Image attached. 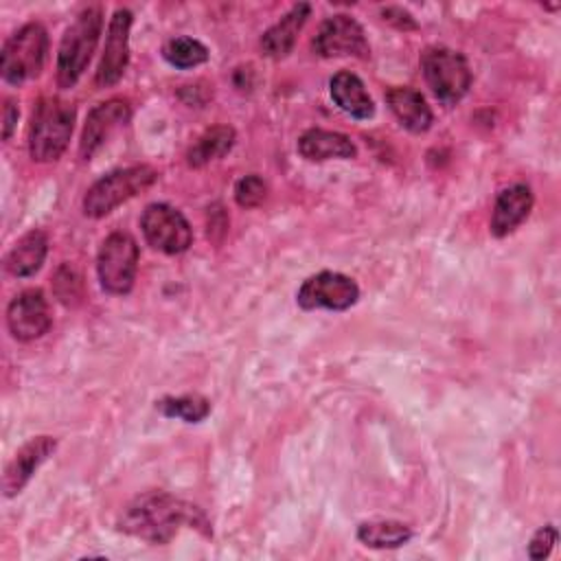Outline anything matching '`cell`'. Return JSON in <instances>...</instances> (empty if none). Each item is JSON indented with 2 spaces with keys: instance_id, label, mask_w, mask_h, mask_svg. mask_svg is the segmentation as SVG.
I'll use <instances>...</instances> for the list:
<instances>
[{
  "instance_id": "obj_9",
  "label": "cell",
  "mask_w": 561,
  "mask_h": 561,
  "mask_svg": "<svg viewBox=\"0 0 561 561\" xmlns=\"http://www.w3.org/2000/svg\"><path fill=\"white\" fill-rule=\"evenodd\" d=\"M359 298V287L353 278L340 274V272H318L313 276H309L298 294H296V302L311 311V309H331V311H344L348 307H353Z\"/></svg>"
},
{
  "instance_id": "obj_12",
  "label": "cell",
  "mask_w": 561,
  "mask_h": 561,
  "mask_svg": "<svg viewBox=\"0 0 561 561\" xmlns=\"http://www.w3.org/2000/svg\"><path fill=\"white\" fill-rule=\"evenodd\" d=\"M129 28H131V11L116 9L107 26L103 55L96 70L99 88H110L118 83L121 77L125 75V68L129 61Z\"/></svg>"
},
{
  "instance_id": "obj_22",
  "label": "cell",
  "mask_w": 561,
  "mask_h": 561,
  "mask_svg": "<svg viewBox=\"0 0 561 561\" xmlns=\"http://www.w3.org/2000/svg\"><path fill=\"white\" fill-rule=\"evenodd\" d=\"M357 539L368 548H399L412 539V528L394 519L364 522L357 528Z\"/></svg>"
},
{
  "instance_id": "obj_23",
  "label": "cell",
  "mask_w": 561,
  "mask_h": 561,
  "mask_svg": "<svg viewBox=\"0 0 561 561\" xmlns=\"http://www.w3.org/2000/svg\"><path fill=\"white\" fill-rule=\"evenodd\" d=\"M160 414L169 419H182L186 423H199L210 412V401L202 394H182V397H164L156 403Z\"/></svg>"
},
{
  "instance_id": "obj_25",
  "label": "cell",
  "mask_w": 561,
  "mask_h": 561,
  "mask_svg": "<svg viewBox=\"0 0 561 561\" xmlns=\"http://www.w3.org/2000/svg\"><path fill=\"white\" fill-rule=\"evenodd\" d=\"M265 195H267V184L256 173L243 175L234 184V199L243 208H256L265 199Z\"/></svg>"
},
{
  "instance_id": "obj_24",
  "label": "cell",
  "mask_w": 561,
  "mask_h": 561,
  "mask_svg": "<svg viewBox=\"0 0 561 561\" xmlns=\"http://www.w3.org/2000/svg\"><path fill=\"white\" fill-rule=\"evenodd\" d=\"M162 57L180 70L195 68L208 59V48L193 37H173L164 44Z\"/></svg>"
},
{
  "instance_id": "obj_17",
  "label": "cell",
  "mask_w": 561,
  "mask_h": 561,
  "mask_svg": "<svg viewBox=\"0 0 561 561\" xmlns=\"http://www.w3.org/2000/svg\"><path fill=\"white\" fill-rule=\"evenodd\" d=\"M329 92L333 103L348 116L357 118V121H366L375 114V103L368 96L364 81L348 72V70H340L331 77L329 81Z\"/></svg>"
},
{
  "instance_id": "obj_19",
  "label": "cell",
  "mask_w": 561,
  "mask_h": 561,
  "mask_svg": "<svg viewBox=\"0 0 561 561\" xmlns=\"http://www.w3.org/2000/svg\"><path fill=\"white\" fill-rule=\"evenodd\" d=\"M298 153L309 162H324L331 158H355L357 149L346 134L316 127L298 138Z\"/></svg>"
},
{
  "instance_id": "obj_27",
  "label": "cell",
  "mask_w": 561,
  "mask_h": 561,
  "mask_svg": "<svg viewBox=\"0 0 561 561\" xmlns=\"http://www.w3.org/2000/svg\"><path fill=\"white\" fill-rule=\"evenodd\" d=\"M383 20H388L390 24H394L397 28H403V31L416 28V22L412 20V15L408 11H403V9H399V7L383 9Z\"/></svg>"
},
{
  "instance_id": "obj_21",
  "label": "cell",
  "mask_w": 561,
  "mask_h": 561,
  "mask_svg": "<svg viewBox=\"0 0 561 561\" xmlns=\"http://www.w3.org/2000/svg\"><path fill=\"white\" fill-rule=\"evenodd\" d=\"M234 145V129L228 125H215L210 129H206L188 149L186 153V162L188 167H204L213 160L224 158Z\"/></svg>"
},
{
  "instance_id": "obj_10",
  "label": "cell",
  "mask_w": 561,
  "mask_h": 561,
  "mask_svg": "<svg viewBox=\"0 0 561 561\" xmlns=\"http://www.w3.org/2000/svg\"><path fill=\"white\" fill-rule=\"evenodd\" d=\"M316 55L320 57H368L370 46L366 42L364 28L359 26L357 20H353L351 15L337 13L327 18L313 42H311Z\"/></svg>"
},
{
  "instance_id": "obj_6",
  "label": "cell",
  "mask_w": 561,
  "mask_h": 561,
  "mask_svg": "<svg viewBox=\"0 0 561 561\" xmlns=\"http://www.w3.org/2000/svg\"><path fill=\"white\" fill-rule=\"evenodd\" d=\"M421 70L432 90V94L445 103H458L471 85V68L462 53L445 48V46H430L421 53Z\"/></svg>"
},
{
  "instance_id": "obj_8",
  "label": "cell",
  "mask_w": 561,
  "mask_h": 561,
  "mask_svg": "<svg viewBox=\"0 0 561 561\" xmlns=\"http://www.w3.org/2000/svg\"><path fill=\"white\" fill-rule=\"evenodd\" d=\"M140 228L147 243L164 254H182L193 243V230L186 217L164 202L149 204L142 210Z\"/></svg>"
},
{
  "instance_id": "obj_5",
  "label": "cell",
  "mask_w": 561,
  "mask_h": 561,
  "mask_svg": "<svg viewBox=\"0 0 561 561\" xmlns=\"http://www.w3.org/2000/svg\"><path fill=\"white\" fill-rule=\"evenodd\" d=\"M48 33L39 22H28L20 26L2 46L0 72L11 85L35 79L46 61Z\"/></svg>"
},
{
  "instance_id": "obj_2",
  "label": "cell",
  "mask_w": 561,
  "mask_h": 561,
  "mask_svg": "<svg viewBox=\"0 0 561 561\" xmlns=\"http://www.w3.org/2000/svg\"><path fill=\"white\" fill-rule=\"evenodd\" d=\"M103 28V13L99 4L85 7L75 22L66 28L57 53V83L59 88H72L88 68L92 53L99 44Z\"/></svg>"
},
{
  "instance_id": "obj_16",
  "label": "cell",
  "mask_w": 561,
  "mask_h": 561,
  "mask_svg": "<svg viewBox=\"0 0 561 561\" xmlns=\"http://www.w3.org/2000/svg\"><path fill=\"white\" fill-rule=\"evenodd\" d=\"M311 7L307 2L294 4L274 26H270L261 37V48L272 59H283L294 50L298 33L302 31Z\"/></svg>"
},
{
  "instance_id": "obj_1",
  "label": "cell",
  "mask_w": 561,
  "mask_h": 561,
  "mask_svg": "<svg viewBox=\"0 0 561 561\" xmlns=\"http://www.w3.org/2000/svg\"><path fill=\"white\" fill-rule=\"evenodd\" d=\"M184 526L210 535L199 506L164 491H149L134 497L118 517V530L149 543H169Z\"/></svg>"
},
{
  "instance_id": "obj_26",
  "label": "cell",
  "mask_w": 561,
  "mask_h": 561,
  "mask_svg": "<svg viewBox=\"0 0 561 561\" xmlns=\"http://www.w3.org/2000/svg\"><path fill=\"white\" fill-rule=\"evenodd\" d=\"M557 539H559V533H557V528H554L552 524L541 526V528L533 535V539H530V543H528V557L535 559V561H537V559H546V557L550 554V550L554 548Z\"/></svg>"
},
{
  "instance_id": "obj_4",
  "label": "cell",
  "mask_w": 561,
  "mask_h": 561,
  "mask_svg": "<svg viewBox=\"0 0 561 561\" xmlns=\"http://www.w3.org/2000/svg\"><path fill=\"white\" fill-rule=\"evenodd\" d=\"M158 180V171L149 164H134L125 169H116L103 178H99L83 195V213L85 217L101 219L110 215L114 208L147 191Z\"/></svg>"
},
{
  "instance_id": "obj_14",
  "label": "cell",
  "mask_w": 561,
  "mask_h": 561,
  "mask_svg": "<svg viewBox=\"0 0 561 561\" xmlns=\"http://www.w3.org/2000/svg\"><path fill=\"white\" fill-rule=\"evenodd\" d=\"M55 447H57V440L53 436H35L28 443H24L4 467V473H2L4 497L18 495L26 486V482L33 478L37 467L55 451Z\"/></svg>"
},
{
  "instance_id": "obj_15",
  "label": "cell",
  "mask_w": 561,
  "mask_h": 561,
  "mask_svg": "<svg viewBox=\"0 0 561 561\" xmlns=\"http://www.w3.org/2000/svg\"><path fill=\"white\" fill-rule=\"evenodd\" d=\"M533 191L528 184H511L500 191L493 215H491V234L506 237L511 234L533 210Z\"/></svg>"
},
{
  "instance_id": "obj_28",
  "label": "cell",
  "mask_w": 561,
  "mask_h": 561,
  "mask_svg": "<svg viewBox=\"0 0 561 561\" xmlns=\"http://www.w3.org/2000/svg\"><path fill=\"white\" fill-rule=\"evenodd\" d=\"M15 123H18V107L11 99H7L4 103V123H2V138L9 140L13 129H15Z\"/></svg>"
},
{
  "instance_id": "obj_3",
  "label": "cell",
  "mask_w": 561,
  "mask_h": 561,
  "mask_svg": "<svg viewBox=\"0 0 561 561\" xmlns=\"http://www.w3.org/2000/svg\"><path fill=\"white\" fill-rule=\"evenodd\" d=\"M75 107L57 96L42 99L31 118L28 131V153L37 162L57 160L72 136Z\"/></svg>"
},
{
  "instance_id": "obj_13",
  "label": "cell",
  "mask_w": 561,
  "mask_h": 561,
  "mask_svg": "<svg viewBox=\"0 0 561 561\" xmlns=\"http://www.w3.org/2000/svg\"><path fill=\"white\" fill-rule=\"evenodd\" d=\"M131 116V107L127 101L123 99H110L103 101L99 105H94L85 118L83 125V134H81V158H92V153L96 149L103 147V142L121 127L129 121Z\"/></svg>"
},
{
  "instance_id": "obj_11",
  "label": "cell",
  "mask_w": 561,
  "mask_h": 561,
  "mask_svg": "<svg viewBox=\"0 0 561 561\" xmlns=\"http://www.w3.org/2000/svg\"><path fill=\"white\" fill-rule=\"evenodd\" d=\"M7 324L15 340L31 342L42 337L50 324V307L42 289H24L20 291L7 307Z\"/></svg>"
},
{
  "instance_id": "obj_18",
  "label": "cell",
  "mask_w": 561,
  "mask_h": 561,
  "mask_svg": "<svg viewBox=\"0 0 561 561\" xmlns=\"http://www.w3.org/2000/svg\"><path fill=\"white\" fill-rule=\"evenodd\" d=\"M386 103L390 105L392 114L397 116V121L412 134H421L427 131L432 125V110L427 105V101L423 99V94L414 88L408 85H399V88H390L386 92Z\"/></svg>"
},
{
  "instance_id": "obj_20",
  "label": "cell",
  "mask_w": 561,
  "mask_h": 561,
  "mask_svg": "<svg viewBox=\"0 0 561 561\" xmlns=\"http://www.w3.org/2000/svg\"><path fill=\"white\" fill-rule=\"evenodd\" d=\"M48 252V239L42 230H31L26 234H22L15 245L7 252L4 256V267L9 270V274L18 276V278H26L33 276Z\"/></svg>"
},
{
  "instance_id": "obj_7",
  "label": "cell",
  "mask_w": 561,
  "mask_h": 561,
  "mask_svg": "<svg viewBox=\"0 0 561 561\" xmlns=\"http://www.w3.org/2000/svg\"><path fill=\"white\" fill-rule=\"evenodd\" d=\"M138 270V245L127 232H112L103 239L96 254L99 283L107 294L123 296L131 291Z\"/></svg>"
}]
</instances>
